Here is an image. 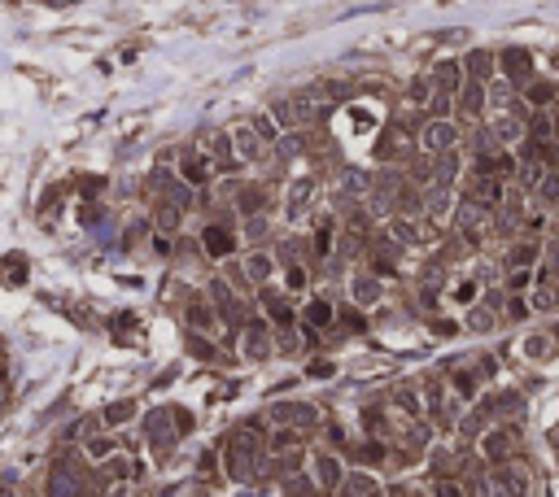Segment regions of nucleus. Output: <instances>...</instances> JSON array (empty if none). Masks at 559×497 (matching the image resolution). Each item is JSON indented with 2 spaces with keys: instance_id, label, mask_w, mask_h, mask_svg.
Wrapping results in <instances>:
<instances>
[{
  "instance_id": "obj_1",
  "label": "nucleus",
  "mask_w": 559,
  "mask_h": 497,
  "mask_svg": "<svg viewBox=\"0 0 559 497\" xmlns=\"http://www.w3.org/2000/svg\"><path fill=\"white\" fill-rule=\"evenodd\" d=\"M454 144H459V127H454L450 118H433V122H424V131H420V148H424L428 157L450 153Z\"/></svg>"
},
{
  "instance_id": "obj_2",
  "label": "nucleus",
  "mask_w": 559,
  "mask_h": 497,
  "mask_svg": "<svg viewBox=\"0 0 559 497\" xmlns=\"http://www.w3.org/2000/svg\"><path fill=\"white\" fill-rule=\"evenodd\" d=\"M315 406H306V402H275L271 410H267V423H280V428H315Z\"/></svg>"
},
{
  "instance_id": "obj_3",
  "label": "nucleus",
  "mask_w": 559,
  "mask_h": 497,
  "mask_svg": "<svg viewBox=\"0 0 559 497\" xmlns=\"http://www.w3.org/2000/svg\"><path fill=\"white\" fill-rule=\"evenodd\" d=\"M236 332H241V358H267V349H271L267 319H245Z\"/></svg>"
},
{
  "instance_id": "obj_4",
  "label": "nucleus",
  "mask_w": 559,
  "mask_h": 497,
  "mask_svg": "<svg viewBox=\"0 0 559 497\" xmlns=\"http://www.w3.org/2000/svg\"><path fill=\"white\" fill-rule=\"evenodd\" d=\"M210 175H214V162L206 153H184L180 157V179L188 183V188H206Z\"/></svg>"
},
{
  "instance_id": "obj_5",
  "label": "nucleus",
  "mask_w": 559,
  "mask_h": 497,
  "mask_svg": "<svg viewBox=\"0 0 559 497\" xmlns=\"http://www.w3.org/2000/svg\"><path fill=\"white\" fill-rule=\"evenodd\" d=\"M201 249H206V257H227L236 253V235L227 223H210L206 231H201Z\"/></svg>"
},
{
  "instance_id": "obj_6",
  "label": "nucleus",
  "mask_w": 559,
  "mask_h": 497,
  "mask_svg": "<svg viewBox=\"0 0 559 497\" xmlns=\"http://www.w3.org/2000/svg\"><path fill=\"white\" fill-rule=\"evenodd\" d=\"M516 450V436L507 428H485V440H480V454H485V462H507Z\"/></svg>"
},
{
  "instance_id": "obj_7",
  "label": "nucleus",
  "mask_w": 559,
  "mask_h": 497,
  "mask_svg": "<svg viewBox=\"0 0 559 497\" xmlns=\"http://www.w3.org/2000/svg\"><path fill=\"white\" fill-rule=\"evenodd\" d=\"M188 323H192V332H201V336H214V332H219V314H214L210 297H192V301H188Z\"/></svg>"
},
{
  "instance_id": "obj_8",
  "label": "nucleus",
  "mask_w": 559,
  "mask_h": 497,
  "mask_svg": "<svg viewBox=\"0 0 559 497\" xmlns=\"http://www.w3.org/2000/svg\"><path fill=\"white\" fill-rule=\"evenodd\" d=\"M263 310H267V323H275V327H293L297 323L293 301L280 297V293H263Z\"/></svg>"
},
{
  "instance_id": "obj_9",
  "label": "nucleus",
  "mask_w": 559,
  "mask_h": 497,
  "mask_svg": "<svg viewBox=\"0 0 559 497\" xmlns=\"http://www.w3.org/2000/svg\"><path fill=\"white\" fill-rule=\"evenodd\" d=\"M350 297L359 301V305H376V301H380V275L359 271V275L350 279Z\"/></svg>"
},
{
  "instance_id": "obj_10",
  "label": "nucleus",
  "mask_w": 559,
  "mask_h": 497,
  "mask_svg": "<svg viewBox=\"0 0 559 497\" xmlns=\"http://www.w3.org/2000/svg\"><path fill=\"white\" fill-rule=\"evenodd\" d=\"M333 319H337V310H333V301H323V297H315L306 310H301V323H306L311 332H328Z\"/></svg>"
},
{
  "instance_id": "obj_11",
  "label": "nucleus",
  "mask_w": 559,
  "mask_h": 497,
  "mask_svg": "<svg viewBox=\"0 0 559 497\" xmlns=\"http://www.w3.org/2000/svg\"><path fill=\"white\" fill-rule=\"evenodd\" d=\"M175 436H180V428H166V414L149 419V445H154V454H171L175 450Z\"/></svg>"
},
{
  "instance_id": "obj_12",
  "label": "nucleus",
  "mask_w": 559,
  "mask_h": 497,
  "mask_svg": "<svg viewBox=\"0 0 559 497\" xmlns=\"http://www.w3.org/2000/svg\"><path fill=\"white\" fill-rule=\"evenodd\" d=\"M502 74H507V83H529V74H533L529 52H520V48L502 52Z\"/></svg>"
},
{
  "instance_id": "obj_13",
  "label": "nucleus",
  "mask_w": 559,
  "mask_h": 497,
  "mask_svg": "<svg viewBox=\"0 0 559 497\" xmlns=\"http://www.w3.org/2000/svg\"><path fill=\"white\" fill-rule=\"evenodd\" d=\"M232 148H236V157H245V162H258V157H263L258 131H253V127H236L232 131Z\"/></svg>"
},
{
  "instance_id": "obj_14",
  "label": "nucleus",
  "mask_w": 559,
  "mask_h": 497,
  "mask_svg": "<svg viewBox=\"0 0 559 497\" xmlns=\"http://www.w3.org/2000/svg\"><path fill=\"white\" fill-rule=\"evenodd\" d=\"M263 205H267V192L258 188V183H245V188L236 192V214H241V218H253Z\"/></svg>"
},
{
  "instance_id": "obj_15",
  "label": "nucleus",
  "mask_w": 559,
  "mask_h": 497,
  "mask_svg": "<svg viewBox=\"0 0 559 497\" xmlns=\"http://www.w3.org/2000/svg\"><path fill=\"white\" fill-rule=\"evenodd\" d=\"M315 480H319V489H337L345 480L341 476V462L333 454H315Z\"/></svg>"
},
{
  "instance_id": "obj_16",
  "label": "nucleus",
  "mask_w": 559,
  "mask_h": 497,
  "mask_svg": "<svg viewBox=\"0 0 559 497\" xmlns=\"http://www.w3.org/2000/svg\"><path fill=\"white\" fill-rule=\"evenodd\" d=\"M459 74H463V70L454 66V62H442V66L433 70V88H437L442 96H454V92L463 88V78H459Z\"/></svg>"
},
{
  "instance_id": "obj_17",
  "label": "nucleus",
  "mask_w": 559,
  "mask_h": 497,
  "mask_svg": "<svg viewBox=\"0 0 559 497\" xmlns=\"http://www.w3.org/2000/svg\"><path fill=\"white\" fill-rule=\"evenodd\" d=\"M245 271H249V279H253V283L263 288V283H267V279L275 275V257L258 249V253H249V257H245Z\"/></svg>"
},
{
  "instance_id": "obj_18",
  "label": "nucleus",
  "mask_w": 559,
  "mask_h": 497,
  "mask_svg": "<svg viewBox=\"0 0 559 497\" xmlns=\"http://www.w3.org/2000/svg\"><path fill=\"white\" fill-rule=\"evenodd\" d=\"M533 262H538V240H520L507 253V271H529Z\"/></svg>"
},
{
  "instance_id": "obj_19",
  "label": "nucleus",
  "mask_w": 559,
  "mask_h": 497,
  "mask_svg": "<svg viewBox=\"0 0 559 497\" xmlns=\"http://www.w3.org/2000/svg\"><path fill=\"white\" fill-rule=\"evenodd\" d=\"M454 96H459L463 114H480V110H485V83H476V78H468V83L454 92Z\"/></svg>"
},
{
  "instance_id": "obj_20",
  "label": "nucleus",
  "mask_w": 559,
  "mask_h": 497,
  "mask_svg": "<svg viewBox=\"0 0 559 497\" xmlns=\"http://www.w3.org/2000/svg\"><path fill=\"white\" fill-rule=\"evenodd\" d=\"M524 136V122H520V114H502V118H494V140H502V144H516Z\"/></svg>"
},
{
  "instance_id": "obj_21",
  "label": "nucleus",
  "mask_w": 559,
  "mask_h": 497,
  "mask_svg": "<svg viewBox=\"0 0 559 497\" xmlns=\"http://www.w3.org/2000/svg\"><path fill=\"white\" fill-rule=\"evenodd\" d=\"M311 197H315V179H301L297 188L289 192V214L301 218V214H306V205H311Z\"/></svg>"
},
{
  "instance_id": "obj_22",
  "label": "nucleus",
  "mask_w": 559,
  "mask_h": 497,
  "mask_svg": "<svg viewBox=\"0 0 559 497\" xmlns=\"http://www.w3.org/2000/svg\"><path fill=\"white\" fill-rule=\"evenodd\" d=\"M100 419H105L110 428H118V423H127V419H136V402H132V397H122V402H110L105 410H100Z\"/></svg>"
},
{
  "instance_id": "obj_23",
  "label": "nucleus",
  "mask_w": 559,
  "mask_h": 497,
  "mask_svg": "<svg viewBox=\"0 0 559 497\" xmlns=\"http://www.w3.org/2000/svg\"><path fill=\"white\" fill-rule=\"evenodd\" d=\"M468 78H476V83H490L494 78V57L490 52H472L468 57Z\"/></svg>"
},
{
  "instance_id": "obj_24",
  "label": "nucleus",
  "mask_w": 559,
  "mask_h": 497,
  "mask_svg": "<svg viewBox=\"0 0 559 497\" xmlns=\"http://www.w3.org/2000/svg\"><path fill=\"white\" fill-rule=\"evenodd\" d=\"M468 327H472V332H494V327H498L494 310H490V305H472V310H468Z\"/></svg>"
},
{
  "instance_id": "obj_25",
  "label": "nucleus",
  "mask_w": 559,
  "mask_h": 497,
  "mask_svg": "<svg viewBox=\"0 0 559 497\" xmlns=\"http://www.w3.org/2000/svg\"><path fill=\"white\" fill-rule=\"evenodd\" d=\"M27 257H22V253H9L5 257V271H0V275H5V283H22V279H27Z\"/></svg>"
},
{
  "instance_id": "obj_26",
  "label": "nucleus",
  "mask_w": 559,
  "mask_h": 497,
  "mask_svg": "<svg viewBox=\"0 0 559 497\" xmlns=\"http://www.w3.org/2000/svg\"><path fill=\"white\" fill-rule=\"evenodd\" d=\"M551 100H555V83H538V78H533L529 83V105L533 110H546Z\"/></svg>"
},
{
  "instance_id": "obj_27",
  "label": "nucleus",
  "mask_w": 559,
  "mask_h": 497,
  "mask_svg": "<svg viewBox=\"0 0 559 497\" xmlns=\"http://www.w3.org/2000/svg\"><path fill=\"white\" fill-rule=\"evenodd\" d=\"M188 353H197L201 362H214V345L201 332H188Z\"/></svg>"
},
{
  "instance_id": "obj_28",
  "label": "nucleus",
  "mask_w": 559,
  "mask_h": 497,
  "mask_svg": "<svg viewBox=\"0 0 559 497\" xmlns=\"http://www.w3.org/2000/svg\"><path fill=\"white\" fill-rule=\"evenodd\" d=\"M249 127L258 131V140H263V144H275V140H280V127H275V122H271L267 114H258V118H253Z\"/></svg>"
},
{
  "instance_id": "obj_29",
  "label": "nucleus",
  "mask_w": 559,
  "mask_h": 497,
  "mask_svg": "<svg viewBox=\"0 0 559 497\" xmlns=\"http://www.w3.org/2000/svg\"><path fill=\"white\" fill-rule=\"evenodd\" d=\"M114 323H118V327H114V336H118V340H122V336H127V340H140V327H136L140 319H136V314H118Z\"/></svg>"
},
{
  "instance_id": "obj_30",
  "label": "nucleus",
  "mask_w": 559,
  "mask_h": 497,
  "mask_svg": "<svg viewBox=\"0 0 559 497\" xmlns=\"http://www.w3.org/2000/svg\"><path fill=\"white\" fill-rule=\"evenodd\" d=\"M88 458H114V440L110 436H88Z\"/></svg>"
},
{
  "instance_id": "obj_31",
  "label": "nucleus",
  "mask_w": 559,
  "mask_h": 497,
  "mask_svg": "<svg viewBox=\"0 0 559 497\" xmlns=\"http://www.w3.org/2000/svg\"><path fill=\"white\" fill-rule=\"evenodd\" d=\"M433 497H463V484L450 480V476H442V480L433 484Z\"/></svg>"
},
{
  "instance_id": "obj_32",
  "label": "nucleus",
  "mask_w": 559,
  "mask_h": 497,
  "mask_svg": "<svg viewBox=\"0 0 559 497\" xmlns=\"http://www.w3.org/2000/svg\"><path fill=\"white\" fill-rule=\"evenodd\" d=\"M533 283V271H507V293H524Z\"/></svg>"
},
{
  "instance_id": "obj_33",
  "label": "nucleus",
  "mask_w": 559,
  "mask_h": 497,
  "mask_svg": "<svg viewBox=\"0 0 559 497\" xmlns=\"http://www.w3.org/2000/svg\"><path fill=\"white\" fill-rule=\"evenodd\" d=\"M110 462H114L110 471H114V476H118V480H132V476H136V467H132V458H122V454H118V458H110Z\"/></svg>"
},
{
  "instance_id": "obj_34",
  "label": "nucleus",
  "mask_w": 559,
  "mask_h": 497,
  "mask_svg": "<svg viewBox=\"0 0 559 497\" xmlns=\"http://www.w3.org/2000/svg\"><path fill=\"white\" fill-rule=\"evenodd\" d=\"M454 297H459V301H476V279H459V283H454Z\"/></svg>"
},
{
  "instance_id": "obj_35",
  "label": "nucleus",
  "mask_w": 559,
  "mask_h": 497,
  "mask_svg": "<svg viewBox=\"0 0 559 497\" xmlns=\"http://www.w3.org/2000/svg\"><path fill=\"white\" fill-rule=\"evenodd\" d=\"M428 327H433L437 336H454V332H459V323H454V319H433Z\"/></svg>"
},
{
  "instance_id": "obj_36",
  "label": "nucleus",
  "mask_w": 559,
  "mask_h": 497,
  "mask_svg": "<svg viewBox=\"0 0 559 497\" xmlns=\"http://www.w3.org/2000/svg\"><path fill=\"white\" fill-rule=\"evenodd\" d=\"M323 436H328V445H333V450H341V445H345V432H341L337 423H328V432H323Z\"/></svg>"
},
{
  "instance_id": "obj_37",
  "label": "nucleus",
  "mask_w": 559,
  "mask_h": 497,
  "mask_svg": "<svg viewBox=\"0 0 559 497\" xmlns=\"http://www.w3.org/2000/svg\"><path fill=\"white\" fill-rule=\"evenodd\" d=\"M289 288H293V293H297V288H306V271H301V267H289Z\"/></svg>"
},
{
  "instance_id": "obj_38",
  "label": "nucleus",
  "mask_w": 559,
  "mask_h": 497,
  "mask_svg": "<svg viewBox=\"0 0 559 497\" xmlns=\"http://www.w3.org/2000/svg\"><path fill=\"white\" fill-rule=\"evenodd\" d=\"M507 314H512V319H524V314H529V305H524V301H516V297H512V301H507Z\"/></svg>"
},
{
  "instance_id": "obj_39",
  "label": "nucleus",
  "mask_w": 559,
  "mask_h": 497,
  "mask_svg": "<svg viewBox=\"0 0 559 497\" xmlns=\"http://www.w3.org/2000/svg\"><path fill=\"white\" fill-rule=\"evenodd\" d=\"M154 253L158 257H171V240H166V235H154Z\"/></svg>"
},
{
  "instance_id": "obj_40",
  "label": "nucleus",
  "mask_w": 559,
  "mask_h": 497,
  "mask_svg": "<svg viewBox=\"0 0 559 497\" xmlns=\"http://www.w3.org/2000/svg\"><path fill=\"white\" fill-rule=\"evenodd\" d=\"M311 375H315V380H323V375H333V362H315V366H311Z\"/></svg>"
},
{
  "instance_id": "obj_41",
  "label": "nucleus",
  "mask_w": 559,
  "mask_h": 497,
  "mask_svg": "<svg viewBox=\"0 0 559 497\" xmlns=\"http://www.w3.org/2000/svg\"><path fill=\"white\" fill-rule=\"evenodd\" d=\"M363 497H385V493H380V489H376V484H371V489H367V493H363Z\"/></svg>"
},
{
  "instance_id": "obj_42",
  "label": "nucleus",
  "mask_w": 559,
  "mask_h": 497,
  "mask_svg": "<svg viewBox=\"0 0 559 497\" xmlns=\"http://www.w3.org/2000/svg\"><path fill=\"white\" fill-rule=\"evenodd\" d=\"M48 5H74V0H48Z\"/></svg>"
}]
</instances>
